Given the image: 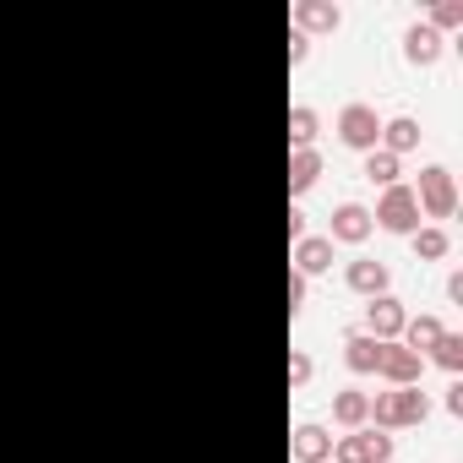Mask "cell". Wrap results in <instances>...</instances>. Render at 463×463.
Returning a JSON list of instances; mask_svg holds the SVG:
<instances>
[{
    "label": "cell",
    "mask_w": 463,
    "mask_h": 463,
    "mask_svg": "<svg viewBox=\"0 0 463 463\" xmlns=\"http://www.w3.org/2000/svg\"><path fill=\"white\" fill-rule=\"evenodd\" d=\"M458 17H463V6H458V0H447V6H441V12H436V23H447V28H452V23H458Z\"/></svg>",
    "instance_id": "cb8c5ba5"
},
{
    "label": "cell",
    "mask_w": 463,
    "mask_h": 463,
    "mask_svg": "<svg viewBox=\"0 0 463 463\" xmlns=\"http://www.w3.org/2000/svg\"><path fill=\"white\" fill-rule=\"evenodd\" d=\"M300 28L333 33V28H338V6H327V0H300Z\"/></svg>",
    "instance_id": "4fadbf2b"
},
{
    "label": "cell",
    "mask_w": 463,
    "mask_h": 463,
    "mask_svg": "<svg viewBox=\"0 0 463 463\" xmlns=\"http://www.w3.org/2000/svg\"><path fill=\"white\" fill-rule=\"evenodd\" d=\"M371 333H376V344L382 338H392V333H403V306L398 300H371Z\"/></svg>",
    "instance_id": "ba28073f"
},
{
    "label": "cell",
    "mask_w": 463,
    "mask_h": 463,
    "mask_svg": "<svg viewBox=\"0 0 463 463\" xmlns=\"http://www.w3.org/2000/svg\"><path fill=\"white\" fill-rule=\"evenodd\" d=\"M371 414H376L382 425H420V420H425V392H414V387H392V392H376Z\"/></svg>",
    "instance_id": "6da1fadb"
},
{
    "label": "cell",
    "mask_w": 463,
    "mask_h": 463,
    "mask_svg": "<svg viewBox=\"0 0 463 463\" xmlns=\"http://www.w3.org/2000/svg\"><path fill=\"white\" fill-rule=\"evenodd\" d=\"M289 137H295L300 153H306V142L317 137V115H311V109H295V115H289Z\"/></svg>",
    "instance_id": "44dd1931"
},
{
    "label": "cell",
    "mask_w": 463,
    "mask_h": 463,
    "mask_svg": "<svg viewBox=\"0 0 463 463\" xmlns=\"http://www.w3.org/2000/svg\"><path fill=\"white\" fill-rule=\"evenodd\" d=\"M376 371H382V376H392L398 387H414V376H420V354H409V349H398V344H382Z\"/></svg>",
    "instance_id": "8992f818"
},
{
    "label": "cell",
    "mask_w": 463,
    "mask_h": 463,
    "mask_svg": "<svg viewBox=\"0 0 463 463\" xmlns=\"http://www.w3.org/2000/svg\"><path fill=\"white\" fill-rule=\"evenodd\" d=\"M403 333H409V354H420V349H430V344L441 338V322L420 317V322H403Z\"/></svg>",
    "instance_id": "2e32d148"
},
{
    "label": "cell",
    "mask_w": 463,
    "mask_h": 463,
    "mask_svg": "<svg viewBox=\"0 0 463 463\" xmlns=\"http://www.w3.org/2000/svg\"><path fill=\"white\" fill-rule=\"evenodd\" d=\"M338 131H344V142H349V147H376L382 120H376V109H371V104H349V109L338 115Z\"/></svg>",
    "instance_id": "7a4b0ae2"
},
{
    "label": "cell",
    "mask_w": 463,
    "mask_h": 463,
    "mask_svg": "<svg viewBox=\"0 0 463 463\" xmlns=\"http://www.w3.org/2000/svg\"><path fill=\"white\" fill-rule=\"evenodd\" d=\"M387 458H392V441L376 436V430H360V436L338 441V463H387Z\"/></svg>",
    "instance_id": "277c9868"
},
{
    "label": "cell",
    "mask_w": 463,
    "mask_h": 463,
    "mask_svg": "<svg viewBox=\"0 0 463 463\" xmlns=\"http://www.w3.org/2000/svg\"><path fill=\"white\" fill-rule=\"evenodd\" d=\"M333 235H338V241H349V246H360V241L371 235V213H365V207H354V202H349V207H338Z\"/></svg>",
    "instance_id": "52a82bcc"
},
{
    "label": "cell",
    "mask_w": 463,
    "mask_h": 463,
    "mask_svg": "<svg viewBox=\"0 0 463 463\" xmlns=\"http://www.w3.org/2000/svg\"><path fill=\"white\" fill-rule=\"evenodd\" d=\"M430 349H436V360H441L447 371H458V365H463V338H458V333H441Z\"/></svg>",
    "instance_id": "d6986e66"
},
{
    "label": "cell",
    "mask_w": 463,
    "mask_h": 463,
    "mask_svg": "<svg viewBox=\"0 0 463 463\" xmlns=\"http://www.w3.org/2000/svg\"><path fill=\"white\" fill-rule=\"evenodd\" d=\"M420 196H425V207H430L436 218H447V213H452V202H458L452 175H447V169H425V175H420Z\"/></svg>",
    "instance_id": "5b68a950"
},
{
    "label": "cell",
    "mask_w": 463,
    "mask_h": 463,
    "mask_svg": "<svg viewBox=\"0 0 463 463\" xmlns=\"http://www.w3.org/2000/svg\"><path fill=\"white\" fill-rule=\"evenodd\" d=\"M295 262H300V273H322V268L333 262V241L300 235V246H295Z\"/></svg>",
    "instance_id": "30bf717a"
},
{
    "label": "cell",
    "mask_w": 463,
    "mask_h": 463,
    "mask_svg": "<svg viewBox=\"0 0 463 463\" xmlns=\"http://www.w3.org/2000/svg\"><path fill=\"white\" fill-rule=\"evenodd\" d=\"M327 447H333V441H327L322 425H300V430H295V458H300V463H322Z\"/></svg>",
    "instance_id": "8fae6325"
},
{
    "label": "cell",
    "mask_w": 463,
    "mask_h": 463,
    "mask_svg": "<svg viewBox=\"0 0 463 463\" xmlns=\"http://www.w3.org/2000/svg\"><path fill=\"white\" fill-rule=\"evenodd\" d=\"M317 153H295V164H289V191H306L311 180H317Z\"/></svg>",
    "instance_id": "ac0fdd59"
},
{
    "label": "cell",
    "mask_w": 463,
    "mask_h": 463,
    "mask_svg": "<svg viewBox=\"0 0 463 463\" xmlns=\"http://www.w3.org/2000/svg\"><path fill=\"white\" fill-rule=\"evenodd\" d=\"M333 409H338V420H344V425H360V420L371 414V398H365V392H338V403H333Z\"/></svg>",
    "instance_id": "e0dca14e"
},
{
    "label": "cell",
    "mask_w": 463,
    "mask_h": 463,
    "mask_svg": "<svg viewBox=\"0 0 463 463\" xmlns=\"http://www.w3.org/2000/svg\"><path fill=\"white\" fill-rule=\"evenodd\" d=\"M365 175L382 180V185H392V180H398V158H392V153H371V158H365Z\"/></svg>",
    "instance_id": "ffe728a7"
},
{
    "label": "cell",
    "mask_w": 463,
    "mask_h": 463,
    "mask_svg": "<svg viewBox=\"0 0 463 463\" xmlns=\"http://www.w3.org/2000/svg\"><path fill=\"white\" fill-rule=\"evenodd\" d=\"M414 251H420V257H441V251H447V235H441V229H425V235L414 241Z\"/></svg>",
    "instance_id": "7402d4cb"
},
{
    "label": "cell",
    "mask_w": 463,
    "mask_h": 463,
    "mask_svg": "<svg viewBox=\"0 0 463 463\" xmlns=\"http://www.w3.org/2000/svg\"><path fill=\"white\" fill-rule=\"evenodd\" d=\"M344 360H349V371H376V360H382V344L371 338V333H349L344 338Z\"/></svg>",
    "instance_id": "9c48e42d"
},
{
    "label": "cell",
    "mask_w": 463,
    "mask_h": 463,
    "mask_svg": "<svg viewBox=\"0 0 463 463\" xmlns=\"http://www.w3.org/2000/svg\"><path fill=\"white\" fill-rule=\"evenodd\" d=\"M382 131H387V153H392V158L420 142V126H414V120H392V126H382Z\"/></svg>",
    "instance_id": "9a60e30c"
},
{
    "label": "cell",
    "mask_w": 463,
    "mask_h": 463,
    "mask_svg": "<svg viewBox=\"0 0 463 463\" xmlns=\"http://www.w3.org/2000/svg\"><path fill=\"white\" fill-rule=\"evenodd\" d=\"M300 300H306V279L295 273V279H289V306H300Z\"/></svg>",
    "instance_id": "d4e9b609"
},
{
    "label": "cell",
    "mask_w": 463,
    "mask_h": 463,
    "mask_svg": "<svg viewBox=\"0 0 463 463\" xmlns=\"http://www.w3.org/2000/svg\"><path fill=\"white\" fill-rule=\"evenodd\" d=\"M403 44H409V61H420V66H430V61H436V50H441V39H436L430 28H409V39H403Z\"/></svg>",
    "instance_id": "5bb4252c"
},
{
    "label": "cell",
    "mask_w": 463,
    "mask_h": 463,
    "mask_svg": "<svg viewBox=\"0 0 463 463\" xmlns=\"http://www.w3.org/2000/svg\"><path fill=\"white\" fill-rule=\"evenodd\" d=\"M349 289L382 295V289H387V268H382V262H349Z\"/></svg>",
    "instance_id": "7c38bea8"
},
{
    "label": "cell",
    "mask_w": 463,
    "mask_h": 463,
    "mask_svg": "<svg viewBox=\"0 0 463 463\" xmlns=\"http://www.w3.org/2000/svg\"><path fill=\"white\" fill-rule=\"evenodd\" d=\"M376 218L403 235V229H414V223H420V196H414L409 185H392V191L382 196V213H376Z\"/></svg>",
    "instance_id": "3957f363"
},
{
    "label": "cell",
    "mask_w": 463,
    "mask_h": 463,
    "mask_svg": "<svg viewBox=\"0 0 463 463\" xmlns=\"http://www.w3.org/2000/svg\"><path fill=\"white\" fill-rule=\"evenodd\" d=\"M306 376H311V360H306V354H295V360H289V382H306Z\"/></svg>",
    "instance_id": "603a6c76"
}]
</instances>
